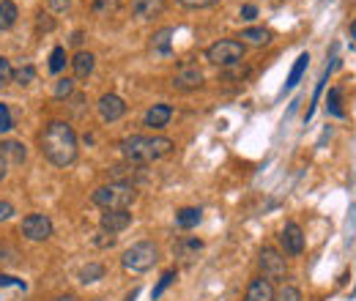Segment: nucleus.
<instances>
[{"instance_id": "nucleus-19", "label": "nucleus", "mask_w": 356, "mask_h": 301, "mask_svg": "<svg viewBox=\"0 0 356 301\" xmlns=\"http://www.w3.org/2000/svg\"><path fill=\"white\" fill-rule=\"evenodd\" d=\"M17 17H19V8L14 0H0V33L11 30L17 25Z\"/></svg>"}, {"instance_id": "nucleus-13", "label": "nucleus", "mask_w": 356, "mask_h": 301, "mask_svg": "<svg viewBox=\"0 0 356 301\" xmlns=\"http://www.w3.org/2000/svg\"><path fill=\"white\" fill-rule=\"evenodd\" d=\"M274 282H269L266 277H255L250 285H247V293L244 301H274Z\"/></svg>"}, {"instance_id": "nucleus-8", "label": "nucleus", "mask_w": 356, "mask_h": 301, "mask_svg": "<svg viewBox=\"0 0 356 301\" xmlns=\"http://www.w3.org/2000/svg\"><path fill=\"white\" fill-rule=\"evenodd\" d=\"M96 113L104 124H115L127 115V101L118 96V93H104L99 101H96Z\"/></svg>"}, {"instance_id": "nucleus-23", "label": "nucleus", "mask_w": 356, "mask_h": 301, "mask_svg": "<svg viewBox=\"0 0 356 301\" xmlns=\"http://www.w3.org/2000/svg\"><path fill=\"white\" fill-rule=\"evenodd\" d=\"M200 249H203V241H198V238H184V241L176 244V255L184 258V260H192Z\"/></svg>"}, {"instance_id": "nucleus-15", "label": "nucleus", "mask_w": 356, "mask_h": 301, "mask_svg": "<svg viewBox=\"0 0 356 301\" xmlns=\"http://www.w3.org/2000/svg\"><path fill=\"white\" fill-rule=\"evenodd\" d=\"M151 52L159 55V58H170L173 55V28H162L151 36Z\"/></svg>"}, {"instance_id": "nucleus-18", "label": "nucleus", "mask_w": 356, "mask_h": 301, "mask_svg": "<svg viewBox=\"0 0 356 301\" xmlns=\"http://www.w3.org/2000/svg\"><path fill=\"white\" fill-rule=\"evenodd\" d=\"M241 44L247 47V44H252V47H263V44H269L272 41V30H266V28H244L241 30Z\"/></svg>"}, {"instance_id": "nucleus-26", "label": "nucleus", "mask_w": 356, "mask_h": 301, "mask_svg": "<svg viewBox=\"0 0 356 301\" xmlns=\"http://www.w3.org/2000/svg\"><path fill=\"white\" fill-rule=\"evenodd\" d=\"M66 64H69L66 47H55V50L50 52V72H53V75H61V72L66 69Z\"/></svg>"}, {"instance_id": "nucleus-35", "label": "nucleus", "mask_w": 356, "mask_h": 301, "mask_svg": "<svg viewBox=\"0 0 356 301\" xmlns=\"http://www.w3.org/2000/svg\"><path fill=\"white\" fill-rule=\"evenodd\" d=\"M71 0H47V8L53 11V14H64V11H69Z\"/></svg>"}, {"instance_id": "nucleus-25", "label": "nucleus", "mask_w": 356, "mask_h": 301, "mask_svg": "<svg viewBox=\"0 0 356 301\" xmlns=\"http://www.w3.org/2000/svg\"><path fill=\"white\" fill-rule=\"evenodd\" d=\"M307 64H310V55H307V52H301V55L296 58V64H293L290 75H288V82H285V90H290V88H296V85H299V79H301V75H304Z\"/></svg>"}, {"instance_id": "nucleus-9", "label": "nucleus", "mask_w": 356, "mask_h": 301, "mask_svg": "<svg viewBox=\"0 0 356 301\" xmlns=\"http://www.w3.org/2000/svg\"><path fill=\"white\" fill-rule=\"evenodd\" d=\"M203 79L206 77H203V69L198 64H181L173 75V88L176 90H195V88L203 85Z\"/></svg>"}, {"instance_id": "nucleus-24", "label": "nucleus", "mask_w": 356, "mask_h": 301, "mask_svg": "<svg viewBox=\"0 0 356 301\" xmlns=\"http://www.w3.org/2000/svg\"><path fill=\"white\" fill-rule=\"evenodd\" d=\"M118 8H121V0H93V3H91V11H93V17H99V19H107V17H113Z\"/></svg>"}, {"instance_id": "nucleus-17", "label": "nucleus", "mask_w": 356, "mask_h": 301, "mask_svg": "<svg viewBox=\"0 0 356 301\" xmlns=\"http://www.w3.org/2000/svg\"><path fill=\"white\" fill-rule=\"evenodd\" d=\"M165 11V0H132V14L138 19H153Z\"/></svg>"}, {"instance_id": "nucleus-31", "label": "nucleus", "mask_w": 356, "mask_h": 301, "mask_svg": "<svg viewBox=\"0 0 356 301\" xmlns=\"http://www.w3.org/2000/svg\"><path fill=\"white\" fill-rule=\"evenodd\" d=\"M274 301H301V291L293 288V285H283V288L274 293Z\"/></svg>"}, {"instance_id": "nucleus-22", "label": "nucleus", "mask_w": 356, "mask_h": 301, "mask_svg": "<svg viewBox=\"0 0 356 301\" xmlns=\"http://www.w3.org/2000/svg\"><path fill=\"white\" fill-rule=\"evenodd\" d=\"M74 88H77V79H74V77H61V79H55L53 99L66 101V99H71V96H74Z\"/></svg>"}, {"instance_id": "nucleus-27", "label": "nucleus", "mask_w": 356, "mask_h": 301, "mask_svg": "<svg viewBox=\"0 0 356 301\" xmlns=\"http://www.w3.org/2000/svg\"><path fill=\"white\" fill-rule=\"evenodd\" d=\"M340 101H343V90L340 88H332L329 90V96H326V110L332 113V115H337V118H343L346 113H343V107H340Z\"/></svg>"}, {"instance_id": "nucleus-11", "label": "nucleus", "mask_w": 356, "mask_h": 301, "mask_svg": "<svg viewBox=\"0 0 356 301\" xmlns=\"http://www.w3.org/2000/svg\"><path fill=\"white\" fill-rule=\"evenodd\" d=\"M132 225V211L129 208H118V211H104L102 214V220H99V227L104 230V233H121V230H127V227Z\"/></svg>"}, {"instance_id": "nucleus-12", "label": "nucleus", "mask_w": 356, "mask_h": 301, "mask_svg": "<svg viewBox=\"0 0 356 301\" xmlns=\"http://www.w3.org/2000/svg\"><path fill=\"white\" fill-rule=\"evenodd\" d=\"M170 118H173V107H170V104H153V107H148V110H145V115H142V126H148V129L159 132V129H165V126L170 124Z\"/></svg>"}, {"instance_id": "nucleus-10", "label": "nucleus", "mask_w": 356, "mask_h": 301, "mask_svg": "<svg viewBox=\"0 0 356 301\" xmlns=\"http://www.w3.org/2000/svg\"><path fill=\"white\" fill-rule=\"evenodd\" d=\"M280 246H283V255H301L304 252V230L296 225V222H285V227L280 230Z\"/></svg>"}, {"instance_id": "nucleus-37", "label": "nucleus", "mask_w": 356, "mask_h": 301, "mask_svg": "<svg viewBox=\"0 0 356 301\" xmlns=\"http://www.w3.org/2000/svg\"><path fill=\"white\" fill-rule=\"evenodd\" d=\"M14 214H17V211H14V206H11L8 200H0V222H8Z\"/></svg>"}, {"instance_id": "nucleus-33", "label": "nucleus", "mask_w": 356, "mask_h": 301, "mask_svg": "<svg viewBox=\"0 0 356 301\" xmlns=\"http://www.w3.org/2000/svg\"><path fill=\"white\" fill-rule=\"evenodd\" d=\"M11 129H14L11 110H8V104H3V101H0V135H6V132H11Z\"/></svg>"}, {"instance_id": "nucleus-4", "label": "nucleus", "mask_w": 356, "mask_h": 301, "mask_svg": "<svg viewBox=\"0 0 356 301\" xmlns=\"http://www.w3.org/2000/svg\"><path fill=\"white\" fill-rule=\"evenodd\" d=\"M159 263V246L153 241H138L121 255V266L129 274H145Z\"/></svg>"}, {"instance_id": "nucleus-5", "label": "nucleus", "mask_w": 356, "mask_h": 301, "mask_svg": "<svg viewBox=\"0 0 356 301\" xmlns=\"http://www.w3.org/2000/svg\"><path fill=\"white\" fill-rule=\"evenodd\" d=\"M244 52H247V47L238 39H219L206 50V61L214 66L230 69V66H238L244 61Z\"/></svg>"}, {"instance_id": "nucleus-1", "label": "nucleus", "mask_w": 356, "mask_h": 301, "mask_svg": "<svg viewBox=\"0 0 356 301\" xmlns=\"http://www.w3.org/2000/svg\"><path fill=\"white\" fill-rule=\"evenodd\" d=\"M39 146H41L44 159L55 167H69L77 162L79 140H77V132L71 129L69 121H50L39 137Z\"/></svg>"}, {"instance_id": "nucleus-21", "label": "nucleus", "mask_w": 356, "mask_h": 301, "mask_svg": "<svg viewBox=\"0 0 356 301\" xmlns=\"http://www.w3.org/2000/svg\"><path fill=\"white\" fill-rule=\"evenodd\" d=\"M200 220H203V211L200 208H181L178 214H176V225L181 227V230H192V227L200 225Z\"/></svg>"}, {"instance_id": "nucleus-42", "label": "nucleus", "mask_w": 356, "mask_h": 301, "mask_svg": "<svg viewBox=\"0 0 356 301\" xmlns=\"http://www.w3.org/2000/svg\"><path fill=\"white\" fill-rule=\"evenodd\" d=\"M55 301H79V299H77V296H58Z\"/></svg>"}, {"instance_id": "nucleus-6", "label": "nucleus", "mask_w": 356, "mask_h": 301, "mask_svg": "<svg viewBox=\"0 0 356 301\" xmlns=\"http://www.w3.org/2000/svg\"><path fill=\"white\" fill-rule=\"evenodd\" d=\"M258 266H261V277H266L269 282H283L288 274L285 255L277 246H263L258 255Z\"/></svg>"}, {"instance_id": "nucleus-41", "label": "nucleus", "mask_w": 356, "mask_h": 301, "mask_svg": "<svg viewBox=\"0 0 356 301\" xmlns=\"http://www.w3.org/2000/svg\"><path fill=\"white\" fill-rule=\"evenodd\" d=\"M82 39H85V36H82V30H77V33L71 36V44H82Z\"/></svg>"}, {"instance_id": "nucleus-29", "label": "nucleus", "mask_w": 356, "mask_h": 301, "mask_svg": "<svg viewBox=\"0 0 356 301\" xmlns=\"http://www.w3.org/2000/svg\"><path fill=\"white\" fill-rule=\"evenodd\" d=\"M55 17L50 14V11H39V17H36V30L39 33H53L55 30Z\"/></svg>"}, {"instance_id": "nucleus-20", "label": "nucleus", "mask_w": 356, "mask_h": 301, "mask_svg": "<svg viewBox=\"0 0 356 301\" xmlns=\"http://www.w3.org/2000/svg\"><path fill=\"white\" fill-rule=\"evenodd\" d=\"M107 274V269H104V263H88V266H82L79 269V274H77V280L82 282V285H93V282H99L102 277Z\"/></svg>"}, {"instance_id": "nucleus-38", "label": "nucleus", "mask_w": 356, "mask_h": 301, "mask_svg": "<svg viewBox=\"0 0 356 301\" xmlns=\"http://www.w3.org/2000/svg\"><path fill=\"white\" fill-rule=\"evenodd\" d=\"M258 17V6H252V3H247V6H241V19H255Z\"/></svg>"}, {"instance_id": "nucleus-16", "label": "nucleus", "mask_w": 356, "mask_h": 301, "mask_svg": "<svg viewBox=\"0 0 356 301\" xmlns=\"http://www.w3.org/2000/svg\"><path fill=\"white\" fill-rule=\"evenodd\" d=\"M0 156L6 164H22L28 159V148L22 140H3L0 143Z\"/></svg>"}, {"instance_id": "nucleus-36", "label": "nucleus", "mask_w": 356, "mask_h": 301, "mask_svg": "<svg viewBox=\"0 0 356 301\" xmlns=\"http://www.w3.org/2000/svg\"><path fill=\"white\" fill-rule=\"evenodd\" d=\"M93 244H96V246H113V244H115V235H113V233H104V230H102V233H99V235L93 238Z\"/></svg>"}, {"instance_id": "nucleus-3", "label": "nucleus", "mask_w": 356, "mask_h": 301, "mask_svg": "<svg viewBox=\"0 0 356 301\" xmlns=\"http://www.w3.org/2000/svg\"><path fill=\"white\" fill-rule=\"evenodd\" d=\"M138 200V189L135 184H121V181H110L104 186H96L91 192V203L104 208V211H118V208H129Z\"/></svg>"}, {"instance_id": "nucleus-7", "label": "nucleus", "mask_w": 356, "mask_h": 301, "mask_svg": "<svg viewBox=\"0 0 356 301\" xmlns=\"http://www.w3.org/2000/svg\"><path fill=\"white\" fill-rule=\"evenodd\" d=\"M22 235L28 238V241H47L50 235H53V230H55V225H53V220L47 217V214H28L25 220H22Z\"/></svg>"}, {"instance_id": "nucleus-28", "label": "nucleus", "mask_w": 356, "mask_h": 301, "mask_svg": "<svg viewBox=\"0 0 356 301\" xmlns=\"http://www.w3.org/2000/svg\"><path fill=\"white\" fill-rule=\"evenodd\" d=\"M176 280H178V271H176V269L165 271V274H162V280L156 282V288L151 291V296H153V299H159V296H162V293H165V291H167V288H170V285H173Z\"/></svg>"}, {"instance_id": "nucleus-34", "label": "nucleus", "mask_w": 356, "mask_h": 301, "mask_svg": "<svg viewBox=\"0 0 356 301\" xmlns=\"http://www.w3.org/2000/svg\"><path fill=\"white\" fill-rule=\"evenodd\" d=\"M184 8H212L219 0H178Z\"/></svg>"}, {"instance_id": "nucleus-30", "label": "nucleus", "mask_w": 356, "mask_h": 301, "mask_svg": "<svg viewBox=\"0 0 356 301\" xmlns=\"http://www.w3.org/2000/svg\"><path fill=\"white\" fill-rule=\"evenodd\" d=\"M14 82H17V85H30V82H36V69H33L30 64L14 69Z\"/></svg>"}, {"instance_id": "nucleus-40", "label": "nucleus", "mask_w": 356, "mask_h": 301, "mask_svg": "<svg viewBox=\"0 0 356 301\" xmlns=\"http://www.w3.org/2000/svg\"><path fill=\"white\" fill-rule=\"evenodd\" d=\"M6 175H8V164H6V162H3V156H0V181H3Z\"/></svg>"}, {"instance_id": "nucleus-2", "label": "nucleus", "mask_w": 356, "mask_h": 301, "mask_svg": "<svg viewBox=\"0 0 356 301\" xmlns=\"http://www.w3.org/2000/svg\"><path fill=\"white\" fill-rule=\"evenodd\" d=\"M118 148H121L124 159L129 164L145 167V164H153L156 159L173 153L176 143L170 137H162V135H153V137H148V135H129V137H124L118 143Z\"/></svg>"}, {"instance_id": "nucleus-14", "label": "nucleus", "mask_w": 356, "mask_h": 301, "mask_svg": "<svg viewBox=\"0 0 356 301\" xmlns=\"http://www.w3.org/2000/svg\"><path fill=\"white\" fill-rule=\"evenodd\" d=\"M69 64H71V72H74V79H88V77L93 75V69H96V55L88 52V50H79Z\"/></svg>"}, {"instance_id": "nucleus-39", "label": "nucleus", "mask_w": 356, "mask_h": 301, "mask_svg": "<svg viewBox=\"0 0 356 301\" xmlns=\"http://www.w3.org/2000/svg\"><path fill=\"white\" fill-rule=\"evenodd\" d=\"M8 285L25 288V282H22V280H17V277H8V274H0V288H8Z\"/></svg>"}, {"instance_id": "nucleus-43", "label": "nucleus", "mask_w": 356, "mask_h": 301, "mask_svg": "<svg viewBox=\"0 0 356 301\" xmlns=\"http://www.w3.org/2000/svg\"><path fill=\"white\" fill-rule=\"evenodd\" d=\"M351 39H354V44H356V19L351 22Z\"/></svg>"}, {"instance_id": "nucleus-32", "label": "nucleus", "mask_w": 356, "mask_h": 301, "mask_svg": "<svg viewBox=\"0 0 356 301\" xmlns=\"http://www.w3.org/2000/svg\"><path fill=\"white\" fill-rule=\"evenodd\" d=\"M8 82H14V66L8 58L0 55V88H6Z\"/></svg>"}]
</instances>
